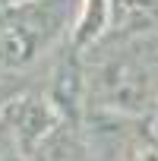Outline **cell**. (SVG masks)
<instances>
[{"label":"cell","mask_w":158,"mask_h":161,"mask_svg":"<svg viewBox=\"0 0 158 161\" xmlns=\"http://www.w3.org/2000/svg\"><path fill=\"white\" fill-rule=\"evenodd\" d=\"M82 0H22L0 13V69L25 73L73 32Z\"/></svg>","instance_id":"obj_1"},{"label":"cell","mask_w":158,"mask_h":161,"mask_svg":"<svg viewBox=\"0 0 158 161\" xmlns=\"http://www.w3.org/2000/svg\"><path fill=\"white\" fill-rule=\"evenodd\" d=\"M158 51L149 60L145 54H136V38L123 41L108 60L98 63L95 79L89 82V98H95L98 108L117 111V114H139L149 104H158Z\"/></svg>","instance_id":"obj_2"},{"label":"cell","mask_w":158,"mask_h":161,"mask_svg":"<svg viewBox=\"0 0 158 161\" xmlns=\"http://www.w3.org/2000/svg\"><path fill=\"white\" fill-rule=\"evenodd\" d=\"M48 101L54 104V111L60 114L63 123L82 126L86 117V98H89V79H86V57L79 54L70 41L63 47V54L54 60L48 86H44Z\"/></svg>","instance_id":"obj_3"},{"label":"cell","mask_w":158,"mask_h":161,"mask_svg":"<svg viewBox=\"0 0 158 161\" xmlns=\"http://www.w3.org/2000/svg\"><path fill=\"white\" fill-rule=\"evenodd\" d=\"M3 120H7L13 139L19 142V148L29 158L54 133V126L60 123V114L54 111V104L48 101L44 92H19L3 108Z\"/></svg>","instance_id":"obj_4"},{"label":"cell","mask_w":158,"mask_h":161,"mask_svg":"<svg viewBox=\"0 0 158 161\" xmlns=\"http://www.w3.org/2000/svg\"><path fill=\"white\" fill-rule=\"evenodd\" d=\"M152 29H158V0H111V29L101 44L133 41Z\"/></svg>","instance_id":"obj_5"},{"label":"cell","mask_w":158,"mask_h":161,"mask_svg":"<svg viewBox=\"0 0 158 161\" xmlns=\"http://www.w3.org/2000/svg\"><path fill=\"white\" fill-rule=\"evenodd\" d=\"M29 161H98V155L92 152L82 126L60 120L54 126V133L29 155Z\"/></svg>","instance_id":"obj_6"},{"label":"cell","mask_w":158,"mask_h":161,"mask_svg":"<svg viewBox=\"0 0 158 161\" xmlns=\"http://www.w3.org/2000/svg\"><path fill=\"white\" fill-rule=\"evenodd\" d=\"M108 29H111V0H82L79 3L76 25H73L66 41L79 54H89L92 47H98L104 41Z\"/></svg>","instance_id":"obj_7"},{"label":"cell","mask_w":158,"mask_h":161,"mask_svg":"<svg viewBox=\"0 0 158 161\" xmlns=\"http://www.w3.org/2000/svg\"><path fill=\"white\" fill-rule=\"evenodd\" d=\"M16 3H22V0H16Z\"/></svg>","instance_id":"obj_8"}]
</instances>
